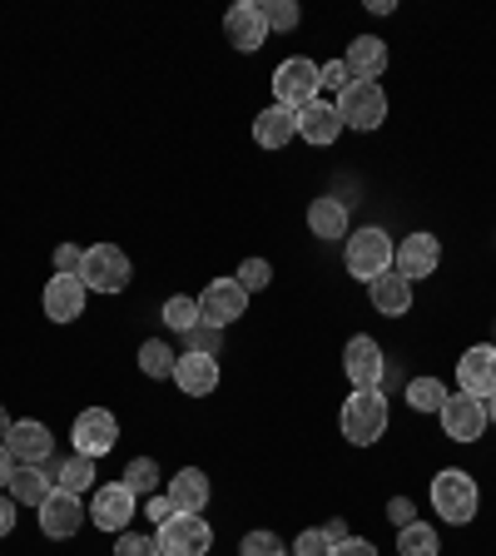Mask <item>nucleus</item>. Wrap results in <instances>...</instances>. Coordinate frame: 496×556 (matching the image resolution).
I'll use <instances>...</instances> for the list:
<instances>
[{
    "label": "nucleus",
    "instance_id": "36",
    "mask_svg": "<svg viewBox=\"0 0 496 556\" xmlns=\"http://www.w3.org/2000/svg\"><path fill=\"white\" fill-rule=\"evenodd\" d=\"M239 556H289V552H283V542L274 532H249L239 542Z\"/></svg>",
    "mask_w": 496,
    "mask_h": 556
},
{
    "label": "nucleus",
    "instance_id": "24",
    "mask_svg": "<svg viewBox=\"0 0 496 556\" xmlns=\"http://www.w3.org/2000/svg\"><path fill=\"white\" fill-rule=\"evenodd\" d=\"M368 293H372V308H378L382 318H407V308H412V283H407L397 268H387L382 278H372Z\"/></svg>",
    "mask_w": 496,
    "mask_h": 556
},
{
    "label": "nucleus",
    "instance_id": "31",
    "mask_svg": "<svg viewBox=\"0 0 496 556\" xmlns=\"http://www.w3.org/2000/svg\"><path fill=\"white\" fill-rule=\"evenodd\" d=\"M442 403H447V382H437V378L407 382V407L412 413H442Z\"/></svg>",
    "mask_w": 496,
    "mask_h": 556
},
{
    "label": "nucleus",
    "instance_id": "44",
    "mask_svg": "<svg viewBox=\"0 0 496 556\" xmlns=\"http://www.w3.org/2000/svg\"><path fill=\"white\" fill-rule=\"evenodd\" d=\"M323 536H328L333 546L347 542V521H343V517H328V521H323Z\"/></svg>",
    "mask_w": 496,
    "mask_h": 556
},
{
    "label": "nucleus",
    "instance_id": "47",
    "mask_svg": "<svg viewBox=\"0 0 496 556\" xmlns=\"http://www.w3.org/2000/svg\"><path fill=\"white\" fill-rule=\"evenodd\" d=\"M11 438V413H5V407H0V442Z\"/></svg>",
    "mask_w": 496,
    "mask_h": 556
},
{
    "label": "nucleus",
    "instance_id": "30",
    "mask_svg": "<svg viewBox=\"0 0 496 556\" xmlns=\"http://www.w3.org/2000/svg\"><path fill=\"white\" fill-rule=\"evenodd\" d=\"M397 556H437V527L407 521L403 532H397Z\"/></svg>",
    "mask_w": 496,
    "mask_h": 556
},
{
    "label": "nucleus",
    "instance_id": "13",
    "mask_svg": "<svg viewBox=\"0 0 496 556\" xmlns=\"http://www.w3.org/2000/svg\"><path fill=\"white\" fill-rule=\"evenodd\" d=\"M40 532L50 536V542H69V536L80 532L85 527V507H80V497H75V492H50L46 502H40Z\"/></svg>",
    "mask_w": 496,
    "mask_h": 556
},
{
    "label": "nucleus",
    "instance_id": "23",
    "mask_svg": "<svg viewBox=\"0 0 496 556\" xmlns=\"http://www.w3.org/2000/svg\"><path fill=\"white\" fill-rule=\"evenodd\" d=\"M343 65L353 70V80L378 85V75L387 70V40H378V35H358V40H347Z\"/></svg>",
    "mask_w": 496,
    "mask_h": 556
},
{
    "label": "nucleus",
    "instance_id": "6",
    "mask_svg": "<svg viewBox=\"0 0 496 556\" xmlns=\"http://www.w3.org/2000/svg\"><path fill=\"white\" fill-rule=\"evenodd\" d=\"M160 556H208V546H214V532H208L204 517H179L174 511L169 521H160Z\"/></svg>",
    "mask_w": 496,
    "mask_h": 556
},
{
    "label": "nucleus",
    "instance_id": "42",
    "mask_svg": "<svg viewBox=\"0 0 496 556\" xmlns=\"http://www.w3.org/2000/svg\"><path fill=\"white\" fill-rule=\"evenodd\" d=\"M333 556H378V546L363 542V536H347V542L333 546Z\"/></svg>",
    "mask_w": 496,
    "mask_h": 556
},
{
    "label": "nucleus",
    "instance_id": "21",
    "mask_svg": "<svg viewBox=\"0 0 496 556\" xmlns=\"http://www.w3.org/2000/svg\"><path fill=\"white\" fill-rule=\"evenodd\" d=\"M169 507L179 511V517H199V511L208 507V477L199 472V467H185V472L169 477Z\"/></svg>",
    "mask_w": 496,
    "mask_h": 556
},
{
    "label": "nucleus",
    "instance_id": "35",
    "mask_svg": "<svg viewBox=\"0 0 496 556\" xmlns=\"http://www.w3.org/2000/svg\"><path fill=\"white\" fill-rule=\"evenodd\" d=\"M347 85H353V70L343 65V60H328V65H318V94H343Z\"/></svg>",
    "mask_w": 496,
    "mask_h": 556
},
{
    "label": "nucleus",
    "instance_id": "14",
    "mask_svg": "<svg viewBox=\"0 0 496 556\" xmlns=\"http://www.w3.org/2000/svg\"><path fill=\"white\" fill-rule=\"evenodd\" d=\"M437 417L452 442H476L486 432V403H476V397H467V393H447Z\"/></svg>",
    "mask_w": 496,
    "mask_h": 556
},
{
    "label": "nucleus",
    "instance_id": "19",
    "mask_svg": "<svg viewBox=\"0 0 496 556\" xmlns=\"http://www.w3.org/2000/svg\"><path fill=\"white\" fill-rule=\"evenodd\" d=\"M343 135V119H338V104L333 100H308L298 110V139H308V144H318V150H328L333 139Z\"/></svg>",
    "mask_w": 496,
    "mask_h": 556
},
{
    "label": "nucleus",
    "instance_id": "9",
    "mask_svg": "<svg viewBox=\"0 0 496 556\" xmlns=\"http://www.w3.org/2000/svg\"><path fill=\"white\" fill-rule=\"evenodd\" d=\"M69 442H75L80 457H104V452H115V442H119L115 413H104V407H85V413L75 417V428H69Z\"/></svg>",
    "mask_w": 496,
    "mask_h": 556
},
{
    "label": "nucleus",
    "instance_id": "33",
    "mask_svg": "<svg viewBox=\"0 0 496 556\" xmlns=\"http://www.w3.org/2000/svg\"><path fill=\"white\" fill-rule=\"evenodd\" d=\"M233 278H239L243 293H264L268 283H274V264H268V258H243Z\"/></svg>",
    "mask_w": 496,
    "mask_h": 556
},
{
    "label": "nucleus",
    "instance_id": "34",
    "mask_svg": "<svg viewBox=\"0 0 496 556\" xmlns=\"http://www.w3.org/2000/svg\"><path fill=\"white\" fill-rule=\"evenodd\" d=\"M258 5H264L268 30H298V21H303L298 0H258Z\"/></svg>",
    "mask_w": 496,
    "mask_h": 556
},
{
    "label": "nucleus",
    "instance_id": "27",
    "mask_svg": "<svg viewBox=\"0 0 496 556\" xmlns=\"http://www.w3.org/2000/svg\"><path fill=\"white\" fill-rule=\"evenodd\" d=\"M50 472H55V486H60V492H75V497H80V492H90V482H94V457H80V452H69L65 463H55Z\"/></svg>",
    "mask_w": 496,
    "mask_h": 556
},
{
    "label": "nucleus",
    "instance_id": "32",
    "mask_svg": "<svg viewBox=\"0 0 496 556\" xmlns=\"http://www.w3.org/2000/svg\"><path fill=\"white\" fill-rule=\"evenodd\" d=\"M164 324H169V333H189V328H199V299L174 293V299L164 303Z\"/></svg>",
    "mask_w": 496,
    "mask_h": 556
},
{
    "label": "nucleus",
    "instance_id": "18",
    "mask_svg": "<svg viewBox=\"0 0 496 556\" xmlns=\"http://www.w3.org/2000/svg\"><path fill=\"white\" fill-rule=\"evenodd\" d=\"M174 388L185 397H208L219 388V358H208V353H179V363H174Z\"/></svg>",
    "mask_w": 496,
    "mask_h": 556
},
{
    "label": "nucleus",
    "instance_id": "20",
    "mask_svg": "<svg viewBox=\"0 0 496 556\" xmlns=\"http://www.w3.org/2000/svg\"><path fill=\"white\" fill-rule=\"evenodd\" d=\"M15 463H50V452H55V438H50L46 422H35V417H21L11 422V438H5Z\"/></svg>",
    "mask_w": 496,
    "mask_h": 556
},
{
    "label": "nucleus",
    "instance_id": "28",
    "mask_svg": "<svg viewBox=\"0 0 496 556\" xmlns=\"http://www.w3.org/2000/svg\"><path fill=\"white\" fill-rule=\"evenodd\" d=\"M174 363H179V353H174L164 338H150V343L139 348V368H144V378H174Z\"/></svg>",
    "mask_w": 496,
    "mask_h": 556
},
{
    "label": "nucleus",
    "instance_id": "38",
    "mask_svg": "<svg viewBox=\"0 0 496 556\" xmlns=\"http://www.w3.org/2000/svg\"><path fill=\"white\" fill-rule=\"evenodd\" d=\"M219 333L224 328H208V324H199V328H189V353H208V358H219Z\"/></svg>",
    "mask_w": 496,
    "mask_h": 556
},
{
    "label": "nucleus",
    "instance_id": "45",
    "mask_svg": "<svg viewBox=\"0 0 496 556\" xmlns=\"http://www.w3.org/2000/svg\"><path fill=\"white\" fill-rule=\"evenodd\" d=\"M11 527H15V502L0 497V536H11Z\"/></svg>",
    "mask_w": 496,
    "mask_h": 556
},
{
    "label": "nucleus",
    "instance_id": "3",
    "mask_svg": "<svg viewBox=\"0 0 496 556\" xmlns=\"http://www.w3.org/2000/svg\"><path fill=\"white\" fill-rule=\"evenodd\" d=\"M343 438L353 442V447H372V442L387 432V397H382V388H372V393H353L343 403Z\"/></svg>",
    "mask_w": 496,
    "mask_h": 556
},
{
    "label": "nucleus",
    "instance_id": "7",
    "mask_svg": "<svg viewBox=\"0 0 496 556\" xmlns=\"http://www.w3.org/2000/svg\"><path fill=\"white\" fill-rule=\"evenodd\" d=\"M249 293L239 289V278H208V289L199 293V324L208 328H229L233 318H243Z\"/></svg>",
    "mask_w": 496,
    "mask_h": 556
},
{
    "label": "nucleus",
    "instance_id": "15",
    "mask_svg": "<svg viewBox=\"0 0 496 556\" xmlns=\"http://www.w3.org/2000/svg\"><path fill=\"white\" fill-rule=\"evenodd\" d=\"M85 299H90V289L80 283V274H55L46 283V299H40V308H46L50 324H75L85 313Z\"/></svg>",
    "mask_w": 496,
    "mask_h": 556
},
{
    "label": "nucleus",
    "instance_id": "46",
    "mask_svg": "<svg viewBox=\"0 0 496 556\" xmlns=\"http://www.w3.org/2000/svg\"><path fill=\"white\" fill-rule=\"evenodd\" d=\"M11 472H15V457H11V447L0 442V486H11Z\"/></svg>",
    "mask_w": 496,
    "mask_h": 556
},
{
    "label": "nucleus",
    "instance_id": "17",
    "mask_svg": "<svg viewBox=\"0 0 496 556\" xmlns=\"http://www.w3.org/2000/svg\"><path fill=\"white\" fill-rule=\"evenodd\" d=\"M224 35H229L233 50H258L268 40V21L258 0H239L229 15H224Z\"/></svg>",
    "mask_w": 496,
    "mask_h": 556
},
{
    "label": "nucleus",
    "instance_id": "22",
    "mask_svg": "<svg viewBox=\"0 0 496 556\" xmlns=\"http://www.w3.org/2000/svg\"><path fill=\"white\" fill-rule=\"evenodd\" d=\"M254 139L264 150H289V139H298V110L289 104H268L264 115L254 119Z\"/></svg>",
    "mask_w": 496,
    "mask_h": 556
},
{
    "label": "nucleus",
    "instance_id": "8",
    "mask_svg": "<svg viewBox=\"0 0 496 556\" xmlns=\"http://www.w3.org/2000/svg\"><path fill=\"white\" fill-rule=\"evenodd\" d=\"M343 372L353 378V388H358V393H372V388H382L387 358H382L378 338H368V333L347 338V348H343Z\"/></svg>",
    "mask_w": 496,
    "mask_h": 556
},
{
    "label": "nucleus",
    "instance_id": "16",
    "mask_svg": "<svg viewBox=\"0 0 496 556\" xmlns=\"http://www.w3.org/2000/svg\"><path fill=\"white\" fill-rule=\"evenodd\" d=\"M442 264V243L432 239V233H407L403 243H397V258L393 268L407 278V283H417V278H432Z\"/></svg>",
    "mask_w": 496,
    "mask_h": 556
},
{
    "label": "nucleus",
    "instance_id": "41",
    "mask_svg": "<svg viewBox=\"0 0 496 556\" xmlns=\"http://www.w3.org/2000/svg\"><path fill=\"white\" fill-rule=\"evenodd\" d=\"M387 521H393L397 532H403L407 521H417V507H412L407 497H393V502H387Z\"/></svg>",
    "mask_w": 496,
    "mask_h": 556
},
{
    "label": "nucleus",
    "instance_id": "4",
    "mask_svg": "<svg viewBox=\"0 0 496 556\" xmlns=\"http://www.w3.org/2000/svg\"><path fill=\"white\" fill-rule=\"evenodd\" d=\"M393 258H397V243L387 239L382 229H358V233H347V254H343V264H347V274L363 278V283H372V278L387 274V268H393Z\"/></svg>",
    "mask_w": 496,
    "mask_h": 556
},
{
    "label": "nucleus",
    "instance_id": "39",
    "mask_svg": "<svg viewBox=\"0 0 496 556\" xmlns=\"http://www.w3.org/2000/svg\"><path fill=\"white\" fill-rule=\"evenodd\" d=\"M115 556H160V542H154V536H139V532H119Z\"/></svg>",
    "mask_w": 496,
    "mask_h": 556
},
{
    "label": "nucleus",
    "instance_id": "11",
    "mask_svg": "<svg viewBox=\"0 0 496 556\" xmlns=\"http://www.w3.org/2000/svg\"><path fill=\"white\" fill-rule=\"evenodd\" d=\"M457 393L476 397V403L496 393V343H476L457 358Z\"/></svg>",
    "mask_w": 496,
    "mask_h": 556
},
{
    "label": "nucleus",
    "instance_id": "25",
    "mask_svg": "<svg viewBox=\"0 0 496 556\" xmlns=\"http://www.w3.org/2000/svg\"><path fill=\"white\" fill-rule=\"evenodd\" d=\"M50 492H55V472H46L40 463H15V472H11V502H21V507H40Z\"/></svg>",
    "mask_w": 496,
    "mask_h": 556
},
{
    "label": "nucleus",
    "instance_id": "12",
    "mask_svg": "<svg viewBox=\"0 0 496 556\" xmlns=\"http://www.w3.org/2000/svg\"><path fill=\"white\" fill-rule=\"evenodd\" d=\"M135 511H139V497L129 492L125 482L94 486V497H90V521L94 527H104V532H125Z\"/></svg>",
    "mask_w": 496,
    "mask_h": 556
},
{
    "label": "nucleus",
    "instance_id": "5",
    "mask_svg": "<svg viewBox=\"0 0 496 556\" xmlns=\"http://www.w3.org/2000/svg\"><path fill=\"white\" fill-rule=\"evenodd\" d=\"M333 104H338L343 129L372 135V129H382V119H387V94H382V85H372V80H353Z\"/></svg>",
    "mask_w": 496,
    "mask_h": 556
},
{
    "label": "nucleus",
    "instance_id": "10",
    "mask_svg": "<svg viewBox=\"0 0 496 556\" xmlns=\"http://www.w3.org/2000/svg\"><path fill=\"white\" fill-rule=\"evenodd\" d=\"M274 94L278 104H289V110H303L308 100H318V65L308 55H293L274 70Z\"/></svg>",
    "mask_w": 496,
    "mask_h": 556
},
{
    "label": "nucleus",
    "instance_id": "37",
    "mask_svg": "<svg viewBox=\"0 0 496 556\" xmlns=\"http://www.w3.org/2000/svg\"><path fill=\"white\" fill-rule=\"evenodd\" d=\"M293 556H333V542L323 536V527H308V532H298V542H293Z\"/></svg>",
    "mask_w": 496,
    "mask_h": 556
},
{
    "label": "nucleus",
    "instance_id": "43",
    "mask_svg": "<svg viewBox=\"0 0 496 556\" xmlns=\"http://www.w3.org/2000/svg\"><path fill=\"white\" fill-rule=\"evenodd\" d=\"M144 511H150L154 521H169L174 517V507H169V497H164V492H154V497L144 502Z\"/></svg>",
    "mask_w": 496,
    "mask_h": 556
},
{
    "label": "nucleus",
    "instance_id": "40",
    "mask_svg": "<svg viewBox=\"0 0 496 556\" xmlns=\"http://www.w3.org/2000/svg\"><path fill=\"white\" fill-rule=\"evenodd\" d=\"M80 258H85L80 243H60L55 249V274H80Z\"/></svg>",
    "mask_w": 496,
    "mask_h": 556
},
{
    "label": "nucleus",
    "instance_id": "26",
    "mask_svg": "<svg viewBox=\"0 0 496 556\" xmlns=\"http://www.w3.org/2000/svg\"><path fill=\"white\" fill-rule=\"evenodd\" d=\"M308 229H313V239H323V243L347 239V204L343 199H333V194L313 199L308 204Z\"/></svg>",
    "mask_w": 496,
    "mask_h": 556
},
{
    "label": "nucleus",
    "instance_id": "1",
    "mask_svg": "<svg viewBox=\"0 0 496 556\" xmlns=\"http://www.w3.org/2000/svg\"><path fill=\"white\" fill-rule=\"evenodd\" d=\"M135 268H129V254L119 243H90L80 258V283L90 293H125Z\"/></svg>",
    "mask_w": 496,
    "mask_h": 556
},
{
    "label": "nucleus",
    "instance_id": "29",
    "mask_svg": "<svg viewBox=\"0 0 496 556\" xmlns=\"http://www.w3.org/2000/svg\"><path fill=\"white\" fill-rule=\"evenodd\" d=\"M119 482H125L135 497H154V492H160V463H154V457H135V463H125Z\"/></svg>",
    "mask_w": 496,
    "mask_h": 556
},
{
    "label": "nucleus",
    "instance_id": "2",
    "mask_svg": "<svg viewBox=\"0 0 496 556\" xmlns=\"http://www.w3.org/2000/svg\"><path fill=\"white\" fill-rule=\"evenodd\" d=\"M476 502H482V492H476V482L462 467H442V472L432 477V507H437V517H447L452 527H467V521L476 517Z\"/></svg>",
    "mask_w": 496,
    "mask_h": 556
},
{
    "label": "nucleus",
    "instance_id": "48",
    "mask_svg": "<svg viewBox=\"0 0 496 556\" xmlns=\"http://www.w3.org/2000/svg\"><path fill=\"white\" fill-rule=\"evenodd\" d=\"M486 422H496V393L486 397Z\"/></svg>",
    "mask_w": 496,
    "mask_h": 556
}]
</instances>
